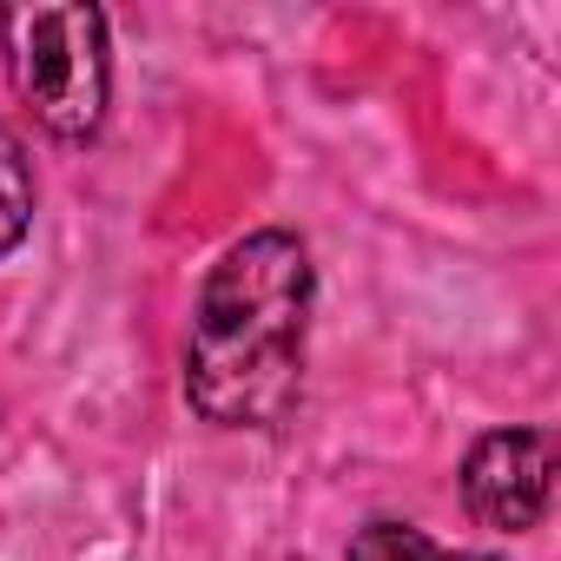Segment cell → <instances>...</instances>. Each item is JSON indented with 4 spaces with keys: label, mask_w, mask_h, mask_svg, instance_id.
I'll return each mask as SVG.
<instances>
[{
    "label": "cell",
    "mask_w": 561,
    "mask_h": 561,
    "mask_svg": "<svg viewBox=\"0 0 561 561\" xmlns=\"http://www.w3.org/2000/svg\"><path fill=\"white\" fill-rule=\"evenodd\" d=\"M318 305L311 244L285 225L244 231L205 271L185 331V403L211 430H277L305 390Z\"/></svg>",
    "instance_id": "6da1fadb"
},
{
    "label": "cell",
    "mask_w": 561,
    "mask_h": 561,
    "mask_svg": "<svg viewBox=\"0 0 561 561\" xmlns=\"http://www.w3.org/2000/svg\"><path fill=\"white\" fill-rule=\"evenodd\" d=\"M0 60H8V80L47 139H100L113 106V27L100 8H87V0L0 8Z\"/></svg>",
    "instance_id": "7a4b0ae2"
},
{
    "label": "cell",
    "mask_w": 561,
    "mask_h": 561,
    "mask_svg": "<svg viewBox=\"0 0 561 561\" xmlns=\"http://www.w3.org/2000/svg\"><path fill=\"white\" fill-rule=\"evenodd\" d=\"M462 508L495 528V535H528L541 528L554 502V436L548 430H489L462 456Z\"/></svg>",
    "instance_id": "3957f363"
},
{
    "label": "cell",
    "mask_w": 561,
    "mask_h": 561,
    "mask_svg": "<svg viewBox=\"0 0 561 561\" xmlns=\"http://www.w3.org/2000/svg\"><path fill=\"white\" fill-rule=\"evenodd\" d=\"M34 198H41L34 159H27L14 126H0V257L21 251V238L34 231Z\"/></svg>",
    "instance_id": "277c9868"
},
{
    "label": "cell",
    "mask_w": 561,
    "mask_h": 561,
    "mask_svg": "<svg viewBox=\"0 0 561 561\" xmlns=\"http://www.w3.org/2000/svg\"><path fill=\"white\" fill-rule=\"evenodd\" d=\"M436 554H443V548L430 541V528L397 522V515L364 522V528L351 535V548H344V561H436Z\"/></svg>",
    "instance_id": "5b68a950"
},
{
    "label": "cell",
    "mask_w": 561,
    "mask_h": 561,
    "mask_svg": "<svg viewBox=\"0 0 561 561\" xmlns=\"http://www.w3.org/2000/svg\"><path fill=\"white\" fill-rule=\"evenodd\" d=\"M436 561H502V554H482V548H456V554H449V548H443Z\"/></svg>",
    "instance_id": "8992f818"
}]
</instances>
